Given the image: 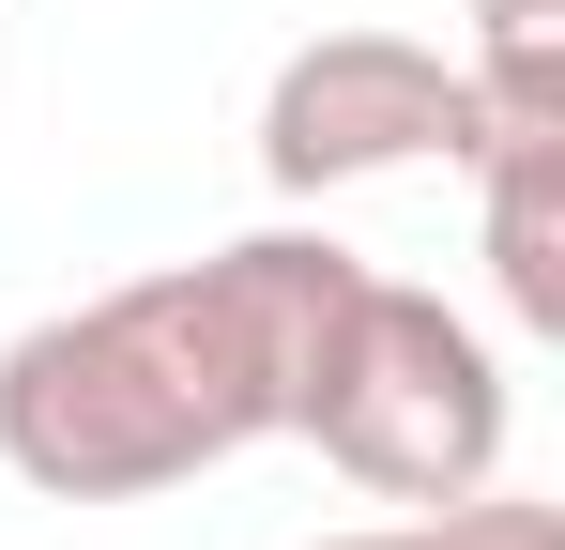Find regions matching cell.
I'll use <instances>...</instances> for the list:
<instances>
[{
	"label": "cell",
	"mask_w": 565,
	"mask_h": 550,
	"mask_svg": "<svg viewBox=\"0 0 565 550\" xmlns=\"http://www.w3.org/2000/svg\"><path fill=\"white\" fill-rule=\"evenodd\" d=\"M352 275L367 261L321 245V230H245L214 261L46 306L31 337H0V458L46 505H153L214 458L276 444Z\"/></svg>",
	"instance_id": "1"
},
{
	"label": "cell",
	"mask_w": 565,
	"mask_h": 550,
	"mask_svg": "<svg viewBox=\"0 0 565 550\" xmlns=\"http://www.w3.org/2000/svg\"><path fill=\"white\" fill-rule=\"evenodd\" d=\"M290 429L352 489H382V505H459V489L504 474V367H489V337L444 290L352 275V306H337V337L306 367Z\"/></svg>",
	"instance_id": "2"
},
{
	"label": "cell",
	"mask_w": 565,
	"mask_h": 550,
	"mask_svg": "<svg viewBox=\"0 0 565 550\" xmlns=\"http://www.w3.org/2000/svg\"><path fill=\"white\" fill-rule=\"evenodd\" d=\"M473 138H489L473 62L413 46V31H306V46L276 62V92H260V183H276V199L413 169V154L473 169Z\"/></svg>",
	"instance_id": "3"
},
{
	"label": "cell",
	"mask_w": 565,
	"mask_h": 550,
	"mask_svg": "<svg viewBox=\"0 0 565 550\" xmlns=\"http://www.w3.org/2000/svg\"><path fill=\"white\" fill-rule=\"evenodd\" d=\"M473 183H489V290H504V321L565 337V123H489Z\"/></svg>",
	"instance_id": "4"
},
{
	"label": "cell",
	"mask_w": 565,
	"mask_h": 550,
	"mask_svg": "<svg viewBox=\"0 0 565 550\" xmlns=\"http://www.w3.org/2000/svg\"><path fill=\"white\" fill-rule=\"evenodd\" d=\"M473 92L489 123H565V0H473Z\"/></svg>",
	"instance_id": "5"
},
{
	"label": "cell",
	"mask_w": 565,
	"mask_h": 550,
	"mask_svg": "<svg viewBox=\"0 0 565 550\" xmlns=\"http://www.w3.org/2000/svg\"><path fill=\"white\" fill-rule=\"evenodd\" d=\"M428 550H565V520L535 489H459V505H428Z\"/></svg>",
	"instance_id": "6"
},
{
	"label": "cell",
	"mask_w": 565,
	"mask_h": 550,
	"mask_svg": "<svg viewBox=\"0 0 565 550\" xmlns=\"http://www.w3.org/2000/svg\"><path fill=\"white\" fill-rule=\"evenodd\" d=\"M321 550H428V520H382V536H321Z\"/></svg>",
	"instance_id": "7"
}]
</instances>
